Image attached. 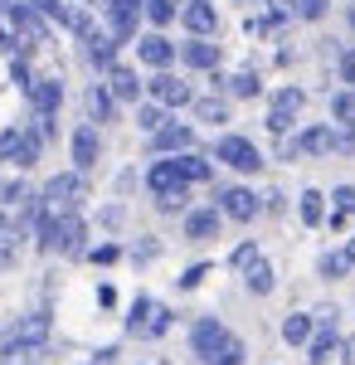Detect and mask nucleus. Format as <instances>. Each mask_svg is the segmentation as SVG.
<instances>
[{"label":"nucleus","mask_w":355,"mask_h":365,"mask_svg":"<svg viewBox=\"0 0 355 365\" xmlns=\"http://www.w3.org/2000/svg\"><path fill=\"white\" fill-rule=\"evenodd\" d=\"M190 346L205 365H244V341L234 336L219 317H200V322H195Z\"/></svg>","instance_id":"obj_1"},{"label":"nucleus","mask_w":355,"mask_h":365,"mask_svg":"<svg viewBox=\"0 0 355 365\" xmlns=\"http://www.w3.org/2000/svg\"><path fill=\"white\" fill-rule=\"evenodd\" d=\"M39 249L44 253H83V239H88V225L78 220V210H63V215H39Z\"/></svg>","instance_id":"obj_2"},{"label":"nucleus","mask_w":355,"mask_h":365,"mask_svg":"<svg viewBox=\"0 0 355 365\" xmlns=\"http://www.w3.org/2000/svg\"><path fill=\"white\" fill-rule=\"evenodd\" d=\"M83 195H88V185H83L78 170H63V175H54V180H44V215H63V210H78Z\"/></svg>","instance_id":"obj_3"},{"label":"nucleus","mask_w":355,"mask_h":365,"mask_svg":"<svg viewBox=\"0 0 355 365\" xmlns=\"http://www.w3.org/2000/svg\"><path fill=\"white\" fill-rule=\"evenodd\" d=\"M215 161H224V166H234V170H244V175H253V170H263V151H258L248 137H219Z\"/></svg>","instance_id":"obj_4"},{"label":"nucleus","mask_w":355,"mask_h":365,"mask_svg":"<svg viewBox=\"0 0 355 365\" xmlns=\"http://www.w3.org/2000/svg\"><path fill=\"white\" fill-rule=\"evenodd\" d=\"M165 327H170V312L161 302H151V297H137L132 302V317H127V331L132 336H161Z\"/></svg>","instance_id":"obj_5"},{"label":"nucleus","mask_w":355,"mask_h":365,"mask_svg":"<svg viewBox=\"0 0 355 365\" xmlns=\"http://www.w3.org/2000/svg\"><path fill=\"white\" fill-rule=\"evenodd\" d=\"M0 161H15V166H34V161H39V137H34V132H20V127L0 132Z\"/></svg>","instance_id":"obj_6"},{"label":"nucleus","mask_w":355,"mask_h":365,"mask_svg":"<svg viewBox=\"0 0 355 365\" xmlns=\"http://www.w3.org/2000/svg\"><path fill=\"white\" fill-rule=\"evenodd\" d=\"M5 10H10V20H15V39H20L25 49L49 44V29H44V20H39V10H34V5H5Z\"/></svg>","instance_id":"obj_7"},{"label":"nucleus","mask_w":355,"mask_h":365,"mask_svg":"<svg viewBox=\"0 0 355 365\" xmlns=\"http://www.w3.org/2000/svg\"><path fill=\"white\" fill-rule=\"evenodd\" d=\"M151 98H156V103H161V108H185V103H195V93H190V83H185V78H175V73H156V78H151Z\"/></svg>","instance_id":"obj_8"},{"label":"nucleus","mask_w":355,"mask_h":365,"mask_svg":"<svg viewBox=\"0 0 355 365\" xmlns=\"http://www.w3.org/2000/svg\"><path fill=\"white\" fill-rule=\"evenodd\" d=\"M302 103H307L302 88H282V93L273 98V108H268V132H273V137H282V132L292 127V117L302 113Z\"/></svg>","instance_id":"obj_9"},{"label":"nucleus","mask_w":355,"mask_h":365,"mask_svg":"<svg viewBox=\"0 0 355 365\" xmlns=\"http://www.w3.org/2000/svg\"><path fill=\"white\" fill-rule=\"evenodd\" d=\"M219 210H224L229 220H239V225H248V220H253V215H258L263 205H258V195H253V190H244V185H234V190H224V195H219Z\"/></svg>","instance_id":"obj_10"},{"label":"nucleus","mask_w":355,"mask_h":365,"mask_svg":"<svg viewBox=\"0 0 355 365\" xmlns=\"http://www.w3.org/2000/svg\"><path fill=\"white\" fill-rule=\"evenodd\" d=\"M190 141H195V127H185V122H170V117H165L161 127L151 132V146H156V151H185Z\"/></svg>","instance_id":"obj_11"},{"label":"nucleus","mask_w":355,"mask_h":365,"mask_svg":"<svg viewBox=\"0 0 355 365\" xmlns=\"http://www.w3.org/2000/svg\"><path fill=\"white\" fill-rule=\"evenodd\" d=\"M5 341H29V346H44V341H49V317H44V312L20 317V322L10 327V336H5Z\"/></svg>","instance_id":"obj_12"},{"label":"nucleus","mask_w":355,"mask_h":365,"mask_svg":"<svg viewBox=\"0 0 355 365\" xmlns=\"http://www.w3.org/2000/svg\"><path fill=\"white\" fill-rule=\"evenodd\" d=\"M108 93H112V103H137V98H141L137 73L122 68V63H112V68H108Z\"/></svg>","instance_id":"obj_13"},{"label":"nucleus","mask_w":355,"mask_h":365,"mask_svg":"<svg viewBox=\"0 0 355 365\" xmlns=\"http://www.w3.org/2000/svg\"><path fill=\"white\" fill-rule=\"evenodd\" d=\"M336 351H341V336H336V327H321V331H312V336H307V361H312V365L336 361Z\"/></svg>","instance_id":"obj_14"},{"label":"nucleus","mask_w":355,"mask_h":365,"mask_svg":"<svg viewBox=\"0 0 355 365\" xmlns=\"http://www.w3.org/2000/svg\"><path fill=\"white\" fill-rule=\"evenodd\" d=\"M180 20H185L190 34H215V25H219V15H215V5H210V0H190V5L180 10Z\"/></svg>","instance_id":"obj_15"},{"label":"nucleus","mask_w":355,"mask_h":365,"mask_svg":"<svg viewBox=\"0 0 355 365\" xmlns=\"http://www.w3.org/2000/svg\"><path fill=\"white\" fill-rule=\"evenodd\" d=\"M137 54H141V63H151V68H165V63L175 58V44H170L161 29H156V34H146V39L137 44Z\"/></svg>","instance_id":"obj_16"},{"label":"nucleus","mask_w":355,"mask_h":365,"mask_svg":"<svg viewBox=\"0 0 355 365\" xmlns=\"http://www.w3.org/2000/svg\"><path fill=\"white\" fill-rule=\"evenodd\" d=\"M180 58H185L190 68H215L219 63V44H210V34H195L190 44L180 49Z\"/></svg>","instance_id":"obj_17"},{"label":"nucleus","mask_w":355,"mask_h":365,"mask_svg":"<svg viewBox=\"0 0 355 365\" xmlns=\"http://www.w3.org/2000/svg\"><path fill=\"white\" fill-rule=\"evenodd\" d=\"M146 185H151V195H161V190H175V185H190V180H180V170H175V161H156V166L146 170Z\"/></svg>","instance_id":"obj_18"},{"label":"nucleus","mask_w":355,"mask_h":365,"mask_svg":"<svg viewBox=\"0 0 355 365\" xmlns=\"http://www.w3.org/2000/svg\"><path fill=\"white\" fill-rule=\"evenodd\" d=\"M25 93L34 98V108H39V113H49V117H54V108L63 103V88H58L54 78H39V83H29Z\"/></svg>","instance_id":"obj_19"},{"label":"nucleus","mask_w":355,"mask_h":365,"mask_svg":"<svg viewBox=\"0 0 355 365\" xmlns=\"http://www.w3.org/2000/svg\"><path fill=\"white\" fill-rule=\"evenodd\" d=\"M83 108H88V122H112V93H108V83H93V88H88Z\"/></svg>","instance_id":"obj_20"},{"label":"nucleus","mask_w":355,"mask_h":365,"mask_svg":"<svg viewBox=\"0 0 355 365\" xmlns=\"http://www.w3.org/2000/svg\"><path fill=\"white\" fill-rule=\"evenodd\" d=\"M297 151L326 156V151H336V132H331V127H307V132L297 137Z\"/></svg>","instance_id":"obj_21"},{"label":"nucleus","mask_w":355,"mask_h":365,"mask_svg":"<svg viewBox=\"0 0 355 365\" xmlns=\"http://www.w3.org/2000/svg\"><path fill=\"white\" fill-rule=\"evenodd\" d=\"M73 161H78V170L98 166V132L93 127H78L73 132Z\"/></svg>","instance_id":"obj_22"},{"label":"nucleus","mask_w":355,"mask_h":365,"mask_svg":"<svg viewBox=\"0 0 355 365\" xmlns=\"http://www.w3.org/2000/svg\"><path fill=\"white\" fill-rule=\"evenodd\" d=\"M219 234V210H195L185 220V239H215Z\"/></svg>","instance_id":"obj_23"},{"label":"nucleus","mask_w":355,"mask_h":365,"mask_svg":"<svg viewBox=\"0 0 355 365\" xmlns=\"http://www.w3.org/2000/svg\"><path fill=\"white\" fill-rule=\"evenodd\" d=\"M244 282L253 287V292H258V297H263V292H273V268H268V263L253 253V258L244 263Z\"/></svg>","instance_id":"obj_24"},{"label":"nucleus","mask_w":355,"mask_h":365,"mask_svg":"<svg viewBox=\"0 0 355 365\" xmlns=\"http://www.w3.org/2000/svg\"><path fill=\"white\" fill-rule=\"evenodd\" d=\"M312 331H317V322H312L307 312H292V317L282 322V341H287V346H307Z\"/></svg>","instance_id":"obj_25"},{"label":"nucleus","mask_w":355,"mask_h":365,"mask_svg":"<svg viewBox=\"0 0 355 365\" xmlns=\"http://www.w3.org/2000/svg\"><path fill=\"white\" fill-rule=\"evenodd\" d=\"M351 268H355V253L351 249H336V253L321 258V278H346Z\"/></svg>","instance_id":"obj_26"},{"label":"nucleus","mask_w":355,"mask_h":365,"mask_svg":"<svg viewBox=\"0 0 355 365\" xmlns=\"http://www.w3.org/2000/svg\"><path fill=\"white\" fill-rule=\"evenodd\" d=\"M34 356H39V346H29V341H5L0 365H34Z\"/></svg>","instance_id":"obj_27"},{"label":"nucleus","mask_w":355,"mask_h":365,"mask_svg":"<svg viewBox=\"0 0 355 365\" xmlns=\"http://www.w3.org/2000/svg\"><path fill=\"white\" fill-rule=\"evenodd\" d=\"M321 200H326L321 190H307V195H302V225L317 229L321 220H326V205H321Z\"/></svg>","instance_id":"obj_28"},{"label":"nucleus","mask_w":355,"mask_h":365,"mask_svg":"<svg viewBox=\"0 0 355 365\" xmlns=\"http://www.w3.org/2000/svg\"><path fill=\"white\" fill-rule=\"evenodd\" d=\"M229 93H234V98H258V93H263V83H258V73H253V68H244V73H234V78H229Z\"/></svg>","instance_id":"obj_29"},{"label":"nucleus","mask_w":355,"mask_h":365,"mask_svg":"<svg viewBox=\"0 0 355 365\" xmlns=\"http://www.w3.org/2000/svg\"><path fill=\"white\" fill-rule=\"evenodd\" d=\"M175 170H180V180H210V161H200V156H175Z\"/></svg>","instance_id":"obj_30"},{"label":"nucleus","mask_w":355,"mask_h":365,"mask_svg":"<svg viewBox=\"0 0 355 365\" xmlns=\"http://www.w3.org/2000/svg\"><path fill=\"white\" fill-rule=\"evenodd\" d=\"M141 5H146V20H151L156 29L175 20V0H141Z\"/></svg>","instance_id":"obj_31"},{"label":"nucleus","mask_w":355,"mask_h":365,"mask_svg":"<svg viewBox=\"0 0 355 365\" xmlns=\"http://www.w3.org/2000/svg\"><path fill=\"white\" fill-rule=\"evenodd\" d=\"M15 258H20V234L5 225V229H0V268H10Z\"/></svg>","instance_id":"obj_32"},{"label":"nucleus","mask_w":355,"mask_h":365,"mask_svg":"<svg viewBox=\"0 0 355 365\" xmlns=\"http://www.w3.org/2000/svg\"><path fill=\"white\" fill-rule=\"evenodd\" d=\"M185 200H190V185H175V190H161L156 205H161L165 215H175V210H185Z\"/></svg>","instance_id":"obj_33"},{"label":"nucleus","mask_w":355,"mask_h":365,"mask_svg":"<svg viewBox=\"0 0 355 365\" xmlns=\"http://www.w3.org/2000/svg\"><path fill=\"white\" fill-rule=\"evenodd\" d=\"M29 5H34L39 15H49V20H58V25H68V20H73V10H68L63 0H29Z\"/></svg>","instance_id":"obj_34"},{"label":"nucleus","mask_w":355,"mask_h":365,"mask_svg":"<svg viewBox=\"0 0 355 365\" xmlns=\"http://www.w3.org/2000/svg\"><path fill=\"white\" fill-rule=\"evenodd\" d=\"M195 117H200V122H224L229 108H224L219 98H200V103H195Z\"/></svg>","instance_id":"obj_35"},{"label":"nucleus","mask_w":355,"mask_h":365,"mask_svg":"<svg viewBox=\"0 0 355 365\" xmlns=\"http://www.w3.org/2000/svg\"><path fill=\"white\" fill-rule=\"evenodd\" d=\"M331 113L341 117L346 127H355V93H336V98H331Z\"/></svg>","instance_id":"obj_36"},{"label":"nucleus","mask_w":355,"mask_h":365,"mask_svg":"<svg viewBox=\"0 0 355 365\" xmlns=\"http://www.w3.org/2000/svg\"><path fill=\"white\" fill-rule=\"evenodd\" d=\"M137 122H141V127H146V132H156V127H161V122H165L161 103H146V108H141V113H137Z\"/></svg>","instance_id":"obj_37"},{"label":"nucleus","mask_w":355,"mask_h":365,"mask_svg":"<svg viewBox=\"0 0 355 365\" xmlns=\"http://www.w3.org/2000/svg\"><path fill=\"white\" fill-rule=\"evenodd\" d=\"M331 200H336V210H331V215H355V185H341Z\"/></svg>","instance_id":"obj_38"},{"label":"nucleus","mask_w":355,"mask_h":365,"mask_svg":"<svg viewBox=\"0 0 355 365\" xmlns=\"http://www.w3.org/2000/svg\"><path fill=\"white\" fill-rule=\"evenodd\" d=\"M297 15H302V20H321V15H326V0H302Z\"/></svg>","instance_id":"obj_39"},{"label":"nucleus","mask_w":355,"mask_h":365,"mask_svg":"<svg viewBox=\"0 0 355 365\" xmlns=\"http://www.w3.org/2000/svg\"><path fill=\"white\" fill-rule=\"evenodd\" d=\"M0 200H29V195H25L20 180H10V185H0Z\"/></svg>","instance_id":"obj_40"},{"label":"nucleus","mask_w":355,"mask_h":365,"mask_svg":"<svg viewBox=\"0 0 355 365\" xmlns=\"http://www.w3.org/2000/svg\"><path fill=\"white\" fill-rule=\"evenodd\" d=\"M205 273H210V268H205V263H195V268H185V278H180V287H195V282L205 278Z\"/></svg>","instance_id":"obj_41"},{"label":"nucleus","mask_w":355,"mask_h":365,"mask_svg":"<svg viewBox=\"0 0 355 365\" xmlns=\"http://www.w3.org/2000/svg\"><path fill=\"white\" fill-rule=\"evenodd\" d=\"M253 253H258V249H253V244H239V249H234V268H244V263H248V258H253Z\"/></svg>","instance_id":"obj_42"},{"label":"nucleus","mask_w":355,"mask_h":365,"mask_svg":"<svg viewBox=\"0 0 355 365\" xmlns=\"http://www.w3.org/2000/svg\"><path fill=\"white\" fill-rule=\"evenodd\" d=\"M112 258H117V249H112V244H103V249H93V263H112Z\"/></svg>","instance_id":"obj_43"},{"label":"nucleus","mask_w":355,"mask_h":365,"mask_svg":"<svg viewBox=\"0 0 355 365\" xmlns=\"http://www.w3.org/2000/svg\"><path fill=\"white\" fill-rule=\"evenodd\" d=\"M341 73H346V83H355V49L341 58Z\"/></svg>","instance_id":"obj_44"},{"label":"nucleus","mask_w":355,"mask_h":365,"mask_svg":"<svg viewBox=\"0 0 355 365\" xmlns=\"http://www.w3.org/2000/svg\"><path fill=\"white\" fill-rule=\"evenodd\" d=\"M108 5H132V10H141V0H108Z\"/></svg>","instance_id":"obj_45"},{"label":"nucleus","mask_w":355,"mask_h":365,"mask_svg":"<svg viewBox=\"0 0 355 365\" xmlns=\"http://www.w3.org/2000/svg\"><path fill=\"white\" fill-rule=\"evenodd\" d=\"M5 5H10V0H0V10H5Z\"/></svg>","instance_id":"obj_46"},{"label":"nucleus","mask_w":355,"mask_h":365,"mask_svg":"<svg viewBox=\"0 0 355 365\" xmlns=\"http://www.w3.org/2000/svg\"><path fill=\"white\" fill-rule=\"evenodd\" d=\"M351 25H355V10H351Z\"/></svg>","instance_id":"obj_47"},{"label":"nucleus","mask_w":355,"mask_h":365,"mask_svg":"<svg viewBox=\"0 0 355 365\" xmlns=\"http://www.w3.org/2000/svg\"><path fill=\"white\" fill-rule=\"evenodd\" d=\"M0 229H5V220H0Z\"/></svg>","instance_id":"obj_48"},{"label":"nucleus","mask_w":355,"mask_h":365,"mask_svg":"<svg viewBox=\"0 0 355 365\" xmlns=\"http://www.w3.org/2000/svg\"><path fill=\"white\" fill-rule=\"evenodd\" d=\"M351 253H355V244H351Z\"/></svg>","instance_id":"obj_49"}]
</instances>
